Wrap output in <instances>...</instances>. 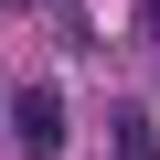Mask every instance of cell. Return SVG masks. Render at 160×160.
I'll list each match as a JSON object with an SVG mask.
<instances>
[{
    "instance_id": "cell-1",
    "label": "cell",
    "mask_w": 160,
    "mask_h": 160,
    "mask_svg": "<svg viewBox=\"0 0 160 160\" xmlns=\"http://www.w3.org/2000/svg\"><path fill=\"white\" fill-rule=\"evenodd\" d=\"M11 149L22 160H53L64 149V96L53 86H11Z\"/></svg>"
},
{
    "instance_id": "cell-2",
    "label": "cell",
    "mask_w": 160,
    "mask_h": 160,
    "mask_svg": "<svg viewBox=\"0 0 160 160\" xmlns=\"http://www.w3.org/2000/svg\"><path fill=\"white\" fill-rule=\"evenodd\" d=\"M107 139H118V160H149V118H139V107H118V118H107Z\"/></svg>"
},
{
    "instance_id": "cell-3",
    "label": "cell",
    "mask_w": 160,
    "mask_h": 160,
    "mask_svg": "<svg viewBox=\"0 0 160 160\" xmlns=\"http://www.w3.org/2000/svg\"><path fill=\"white\" fill-rule=\"evenodd\" d=\"M11 11H43V0H11Z\"/></svg>"
}]
</instances>
